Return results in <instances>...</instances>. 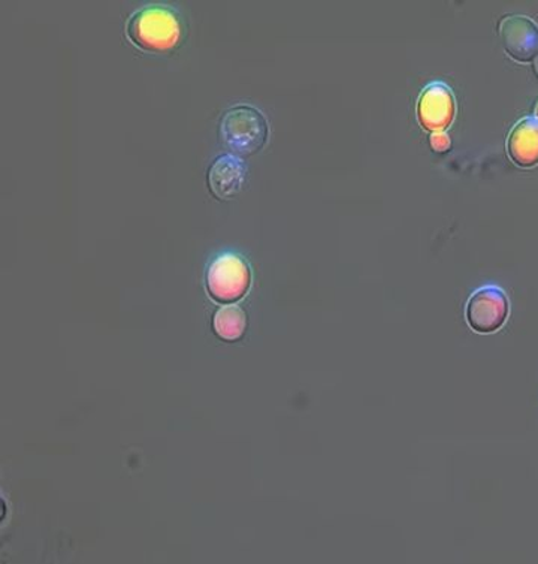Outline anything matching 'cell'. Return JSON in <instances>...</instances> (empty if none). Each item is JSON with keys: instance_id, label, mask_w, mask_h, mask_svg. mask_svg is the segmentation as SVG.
Instances as JSON below:
<instances>
[{"instance_id": "4", "label": "cell", "mask_w": 538, "mask_h": 564, "mask_svg": "<svg viewBox=\"0 0 538 564\" xmlns=\"http://www.w3.org/2000/svg\"><path fill=\"white\" fill-rule=\"evenodd\" d=\"M510 304L506 292L496 286H483L466 303V322L475 333L498 332L506 324Z\"/></svg>"}, {"instance_id": "2", "label": "cell", "mask_w": 538, "mask_h": 564, "mask_svg": "<svg viewBox=\"0 0 538 564\" xmlns=\"http://www.w3.org/2000/svg\"><path fill=\"white\" fill-rule=\"evenodd\" d=\"M268 123L261 111L252 107H233L224 112L220 138L224 148L240 156H252L265 148Z\"/></svg>"}, {"instance_id": "9", "label": "cell", "mask_w": 538, "mask_h": 564, "mask_svg": "<svg viewBox=\"0 0 538 564\" xmlns=\"http://www.w3.org/2000/svg\"><path fill=\"white\" fill-rule=\"evenodd\" d=\"M248 327V316L243 308L237 306H227L217 311L215 315V329L217 336L223 338V340H238L243 337Z\"/></svg>"}, {"instance_id": "7", "label": "cell", "mask_w": 538, "mask_h": 564, "mask_svg": "<svg viewBox=\"0 0 538 564\" xmlns=\"http://www.w3.org/2000/svg\"><path fill=\"white\" fill-rule=\"evenodd\" d=\"M248 178V166L243 159L224 154L216 159L208 173V185L212 195L219 199L228 200L243 191Z\"/></svg>"}, {"instance_id": "5", "label": "cell", "mask_w": 538, "mask_h": 564, "mask_svg": "<svg viewBox=\"0 0 538 564\" xmlns=\"http://www.w3.org/2000/svg\"><path fill=\"white\" fill-rule=\"evenodd\" d=\"M457 115L452 90L443 83H433L425 89L417 104V120L428 132H444Z\"/></svg>"}, {"instance_id": "12", "label": "cell", "mask_w": 538, "mask_h": 564, "mask_svg": "<svg viewBox=\"0 0 538 564\" xmlns=\"http://www.w3.org/2000/svg\"><path fill=\"white\" fill-rule=\"evenodd\" d=\"M536 119L538 120V102H537V106H536Z\"/></svg>"}, {"instance_id": "11", "label": "cell", "mask_w": 538, "mask_h": 564, "mask_svg": "<svg viewBox=\"0 0 538 564\" xmlns=\"http://www.w3.org/2000/svg\"><path fill=\"white\" fill-rule=\"evenodd\" d=\"M534 70H536V74L538 75V57L536 58V64H534Z\"/></svg>"}, {"instance_id": "8", "label": "cell", "mask_w": 538, "mask_h": 564, "mask_svg": "<svg viewBox=\"0 0 538 564\" xmlns=\"http://www.w3.org/2000/svg\"><path fill=\"white\" fill-rule=\"evenodd\" d=\"M507 153L512 161L523 169H531L538 164L537 119L527 117L512 129L507 140Z\"/></svg>"}, {"instance_id": "6", "label": "cell", "mask_w": 538, "mask_h": 564, "mask_svg": "<svg viewBox=\"0 0 538 564\" xmlns=\"http://www.w3.org/2000/svg\"><path fill=\"white\" fill-rule=\"evenodd\" d=\"M499 37L504 50L520 64L538 57V26L524 15H508L499 24Z\"/></svg>"}, {"instance_id": "1", "label": "cell", "mask_w": 538, "mask_h": 564, "mask_svg": "<svg viewBox=\"0 0 538 564\" xmlns=\"http://www.w3.org/2000/svg\"><path fill=\"white\" fill-rule=\"evenodd\" d=\"M185 35L182 17L173 8L153 6L136 11L127 24V36L147 53H169Z\"/></svg>"}, {"instance_id": "3", "label": "cell", "mask_w": 538, "mask_h": 564, "mask_svg": "<svg viewBox=\"0 0 538 564\" xmlns=\"http://www.w3.org/2000/svg\"><path fill=\"white\" fill-rule=\"evenodd\" d=\"M252 274L248 262L235 254H227L212 262L207 275L210 294L222 303H233L243 299L249 291Z\"/></svg>"}, {"instance_id": "10", "label": "cell", "mask_w": 538, "mask_h": 564, "mask_svg": "<svg viewBox=\"0 0 538 564\" xmlns=\"http://www.w3.org/2000/svg\"><path fill=\"white\" fill-rule=\"evenodd\" d=\"M431 148L436 150L437 153H446L450 149V138L448 133L444 132H436L432 133L431 137Z\"/></svg>"}]
</instances>
